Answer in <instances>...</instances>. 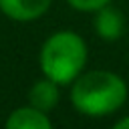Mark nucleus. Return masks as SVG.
<instances>
[{"label": "nucleus", "instance_id": "f257e3e1", "mask_svg": "<svg viewBox=\"0 0 129 129\" xmlns=\"http://www.w3.org/2000/svg\"><path fill=\"white\" fill-rule=\"evenodd\" d=\"M127 83L113 71L81 73L73 81L71 103L87 117H107L119 111L127 101Z\"/></svg>", "mask_w": 129, "mask_h": 129}, {"label": "nucleus", "instance_id": "f03ea898", "mask_svg": "<svg viewBox=\"0 0 129 129\" xmlns=\"http://www.w3.org/2000/svg\"><path fill=\"white\" fill-rule=\"evenodd\" d=\"M87 56L89 50L81 34L73 30H58L44 40L38 62L44 77L56 85H71L85 71Z\"/></svg>", "mask_w": 129, "mask_h": 129}, {"label": "nucleus", "instance_id": "7ed1b4c3", "mask_svg": "<svg viewBox=\"0 0 129 129\" xmlns=\"http://www.w3.org/2000/svg\"><path fill=\"white\" fill-rule=\"evenodd\" d=\"M52 0H0V12L16 22H32L46 14Z\"/></svg>", "mask_w": 129, "mask_h": 129}, {"label": "nucleus", "instance_id": "20e7f679", "mask_svg": "<svg viewBox=\"0 0 129 129\" xmlns=\"http://www.w3.org/2000/svg\"><path fill=\"white\" fill-rule=\"evenodd\" d=\"M93 26H95V32H97L99 38H103V40H117L125 32L123 12L113 8V6H109V4H105L103 8H99L95 12Z\"/></svg>", "mask_w": 129, "mask_h": 129}, {"label": "nucleus", "instance_id": "39448f33", "mask_svg": "<svg viewBox=\"0 0 129 129\" xmlns=\"http://www.w3.org/2000/svg\"><path fill=\"white\" fill-rule=\"evenodd\" d=\"M6 127L8 129H50L52 121L48 119V115L32 105L26 107H18L14 109L8 119H6Z\"/></svg>", "mask_w": 129, "mask_h": 129}, {"label": "nucleus", "instance_id": "423d86ee", "mask_svg": "<svg viewBox=\"0 0 129 129\" xmlns=\"http://www.w3.org/2000/svg\"><path fill=\"white\" fill-rule=\"evenodd\" d=\"M58 101H60L58 85L54 81H50L48 77L36 81L28 91V105H32V107H36V109H40L44 113L52 111L58 105Z\"/></svg>", "mask_w": 129, "mask_h": 129}, {"label": "nucleus", "instance_id": "0eeeda50", "mask_svg": "<svg viewBox=\"0 0 129 129\" xmlns=\"http://www.w3.org/2000/svg\"><path fill=\"white\" fill-rule=\"evenodd\" d=\"M111 0H67L69 6H73L75 10H81V12H97L99 8H103Z\"/></svg>", "mask_w": 129, "mask_h": 129}, {"label": "nucleus", "instance_id": "6e6552de", "mask_svg": "<svg viewBox=\"0 0 129 129\" xmlns=\"http://www.w3.org/2000/svg\"><path fill=\"white\" fill-rule=\"evenodd\" d=\"M115 127L117 129H129V115L127 117H121L119 121H115Z\"/></svg>", "mask_w": 129, "mask_h": 129}]
</instances>
